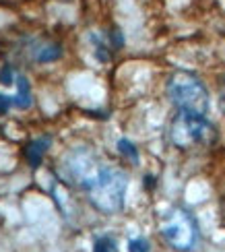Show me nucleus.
<instances>
[{
	"mask_svg": "<svg viewBox=\"0 0 225 252\" xmlns=\"http://www.w3.org/2000/svg\"><path fill=\"white\" fill-rule=\"evenodd\" d=\"M128 176L112 165H99L85 182L83 190L89 194L91 205L101 213H118L124 207Z\"/></svg>",
	"mask_w": 225,
	"mask_h": 252,
	"instance_id": "obj_1",
	"label": "nucleus"
},
{
	"mask_svg": "<svg viewBox=\"0 0 225 252\" xmlns=\"http://www.w3.org/2000/svg\"><path fill=\"white\" fill-rule=\"evenodd\" d=\"M169 139L180 149L192 145H207L215 139V126L207 118V114L178 110V116L171 120Z\"/></svg>",
	"mask_w": 225,
	"mask_h": 252,
	"instance_id": "obj_2",
	"label": "nucleus"
},
{
	"mask_svg": "<svg viewBox=\"0 0 225 252\" xmlns=\"http://www.w3.org/2000/svg\"><path fill=\"white\" fill-rule=\"evenodd\" d=\"M167 95L178 110H190L200 114H207L209 110V91L205 83L192 72H174L167 79Z\"/></svg>",
	"mask_w": 225,
	"mask_h": 252,
	"instance_id": "obj_3",
	"label": "nucleus"
},
{
	"mask_svg": "<svg viewBox=\"0 0 225 252\" xmlns=\"http://www.w3.org/2000/svg\"><path fill=\"white\" fill-rule=\"evenodd\" d=\"M161 236L171 248L186 252L198 242V223L190 211L174 207L161 219Z\"/></svg>",
	"mask_w": 225,
	"mask_h": 252,
	"instance_id": "obj_4",
	"label": "nucleus"
},
{
	"mask_svg": "<svg viewBox=\"0 0 225 252\" xmlns=\"http://www.w3.org/2000/svg\"><path fill=\"white\" fill-rule=\"evenodd\" d=\"M50 145H52V136L50 134L37 136V139H33L31 143L25 145V159H27V163L31 167H33V170L41 165V161H44V155L50 149Z\"/></svg>",
	"mask_w": 225,
	"mask_h": 252,
	"instance_id": "obj_5",
	"label": "nucleus"
},
{
	"mask_svg": "<svg viewBox=\"0 0 225 252\" xmlns=\"http://www.w3.org/2000/svg\"><path fill=\"white\" fill-rule=\"evenodd\" d=\"M17 83V95L13 97V106L19 110H29L31 103H33V97H31V85L25 75H17L15 79Z\"/></svg>",
	"mask_w": 225,
	"mask_h": 252,
	"instance_id": "obj_6",
	"label": "nucleus"
},
{
	"mask_svg": "<svg viewBox=\"0 0 225 252\" xmlns=\"http://www.w3.org/2000/svg\"><path fill=\"white\" fill-rule=\"evenodd\" d=\"M62 56V48L58 44H44L39 46V50L33 52V58L37 62H54Z\"/></svg>",
	"mask_w": 225,
	"mask_h": 252,
	"instance_id": "obj_7",
	"label": "nucleus"
},
{
	"mask_svg": "<svg viewBox=\"0 0 225 252\" xmlns=\"http://www.w3.org/2000/svg\"><path fill=\"white\" fill-rule=\"evenodd\" d=\"M116 147H118V151H120L124 157H128L130 161L138 163V149H136V147H134L130 141H128V139H120Z\"/></svg>",
	"mask_w": 225,
	"mask_h": 252,
	"instance_id": "obj_8",
	"label": "nucleus"
},
{
	"mask_svg": "<svg viewBox=\"0 0 225 252\" xmlns=\"http://www.w3.org/2000/svg\"><path fill=\"white\" fill-rule=\"evenodd\" d=\"M93 252H118V244L112 236H101L95 240Z\"/></svg>",
	"mask_w": 225,
	"mask_h": 252,
	"instance_id": "obj_9",
	"label": "nucleus"
},
{
	"mask_svg": "<svg viewBox=\"0 0 225 252\" xmlns=\"http://www.w3.org/2000/svg\"><path fill=\"white\" fill-rule=\"evenodd\" d=\"M128 252H149V242L145 238H134L128 242Z\"/></svg>",
	"mask_w": 225,
	"mask_h": 252,
	"instance_id": "obj_10",
	"label": "nucleus"
},
{
	"mask_svg": "<svg viewBox=\"0 0 225 252\" xmlns=\"http://www.w3.org/2000/svg\"><path fill=\"white\" fill-rule=\"evenodd\" d=\"M0 81H2L4 85H13V81H15L13 68H10V66H2V70H0Z\"/></svg>",
	"mask_w": 225,
	"mask_h": 252,
	"instance_id": "obj_11",
	"label": "nucleus"
},
{
	"mask_svg": "<svg viewBox=\"0 0 225 252\" xmlns=\"http://www.w3.org/2000/svg\"><path fill=\"white\" fill-rule=\"evenodd\" d=\"M10 106H13V97H8V95H2L0 93V114H4Z\"/></svg>",
	"mask_w": 225,
	"mask_h": 252,
	"instance_id": "obj_12",
	"label": "nucleus"
},
{
	"mask_svg": "<svg viewBox=\"0 0 225 252\" xmlns=\"http://www.w3.org/2000/svg\"><path fill=\"white\" fill-rule=\"evenodd\" d=\"M221 103H223V110H225V97H221Z\"/></svg>",
	"mask_w": 225,
	"mask_h": 252,
	"instance_id": "obj_13",
	"label": "nucleus"
}]
</instances>
